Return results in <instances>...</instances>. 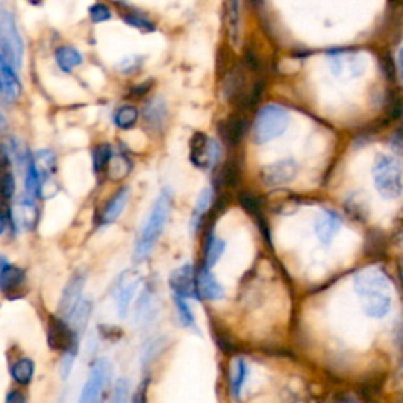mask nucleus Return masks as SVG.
Masks as SVG:
<instances>
[{
  "mask_svg": "<svg viewBox=\"0 0 403 403\" xmlns=\"http://www.w3.org/2000/svg\"><path fill=\"white\" fill-rule=\"evenodd\" d=\"M353 287L357 297L361 298L362 310L372 319H383L393 308V283L389 276L378 266L356 272Z\"/></svg>",
  "mask_w": 403,
  "mask_h": 403,
  "instance_id": "f257e3e1",
  "label": "nucleus"
},
{
  "mask_svg": "<svg viewBox=\"0 0 403 403\" xmlns=\"http://www.w3.org/2000/svg\"><path fill=\"white\" fill-rule=\"evenodd\" d=\"M170 209H172V196H170L169 191H162L160 197L156 198L149 219H147L144 229L140 232L138 244H135L134 251L135 262L145 260L153 251V247L156 246L158 240H160L164 232V227H166L169 221Z\"/></svg>",
  "mask_w": 403,
  "mask_h": 403,
  "instance_id": "f03ea898",
  "label": "nucleus"
},
{
  "mask_svg": "<svg viewBox=\"0 0 403 403\" xmlns=\"http://www.w3.org/2000/svg\"><path fill=\"white\" fill-rule=\"evenodd\" d=\"M372 174L379 196L393 200L403 194V166L395 156L378 155Z\"/></svg>",
  "mask_w": 403,
  "mask_h": 403,
  "instance_id": "7ed1b4c3",
  "label": "nucleus"
},
{
  "mask_svg": "<svg viewBox=\"0 0 403 403\" xmlns=\"http://www.w3.org/2000/svg\"><path fill=\"white\" fill-rule=\"evenodd\" d=\"M290 124V113L277 104H266L259 109L252 123V139L255 144H266L279 138Z\"/></svg>",
  "mask_w": 403,
  "mask_h": 403,
  "instance_id": "20e7f679",
  "label": "nucleus"
},
{
  "mask_svg": "<svg viewBox=\"0 0 403 403\" xmlns=\"http://www.w3.org/2000/svg\"><path fill=\"white\" fill-rule=\"evenodd\" d=\"M0 50L16 70L22 65L24 41L18 30L15 16L7 10H0Z\"/></svg>",
  "mask_w": 403,
  "mask_h": 403,
  "instance_id": "39448f33",
  "label": "nucleus"
},
{
  "mask_svg": "<svg viewBox=\"0 0 403 403\" xmlns=\"http://www.w3.org/2000/svg\"><path fill=\"white\" fill-rule=\"evenodd\" d=\"M221 149L218 142L209 139L207 134L196 133L189 140V160L197 169L209 170L219 161Z\"/></svg>",
  "mask_w": 403,
  "mask_h": 403,
  "instance_id": "423d86ee",
  "label": "nucleus"
},
{
  "mask_svg": "<svg viewBox=\"0 0 403 403\" xmlns=\"http://www.w3.org/2000/svg\"><path fill=\"white\" fill-rule=\"evenodd\" d=\"M262 181L268 188H281L297 178L298 175V162L292 158L279 160L276 162H270L262 169Z\"/></svg>",
  "mask_w": 403,
  "mask_h": 403,
  "instance_id": "0eeeda50",
  "label": "nucleus"
},
{
  "mask_svg": "<svg viewBox=\"0 0 403 403\" xmlns=\"http://www.w3.org/2000/svg\"><path fill=\"white\" fill-rule=\"evenodd\" d=\"M35 167L39 177L38 196L43 198L53 197L57 192V185L54 181L55 174V156L50 150H39L35 155Z\"/></svg>",
  "mask_w": 403,
  "mask_h": 403,
  "instance_id": "6e6552de",
  "label": "nucleus"
},
{
  "mask_svg": "<svg viewBox=\"0 0 403 403\" xmlns=\"http://www.w3.org/2000/svg\"><path fill=\"white\" fill-rule=\"evenodd\" d=\"M111 373V362L107 359H98L93 364L87 383H85L81 395V403L98 402L101 393L106 388Z\"/></svg>",
  "mask_w": 403,
  "mask_h": 403,
  "instance_id": "1a4fd4ad",
  "label": "nucleus"
},
{
  "mask_svg": "<svg viewBox=\"0 0 403 403\" xmlns=\"http://www.w3.org/2000/svg\"><path fill=\"white\" fill-rule=\"evenodd\" d=\"M332 75L337 79L359 77L366 70V62L359 54L332 53L329 55Z\"/></svg>",
  "mask_w": 403,
  "mask_h": 403,
  "instance_id": "9d476101",
  "label": "nucleus"
},
{
  "mask_svg": "<svg viewBox=\"0 0 403 403\" xmlns=\"http://www.w3.org/2000/svg\"><path fill=\"white\" fill-rule=\"evenodd\" d=\"M169 285L174 294L183 298H198L197 274L191 263H186L175 270L169 277Z\"/></svg>",
  "mask_w": 403,
  "mask_h": 403,
  "instance_id": "9b49d317",
  "label": "nucleus"
},
{
  "mask_svg": "<svg viewBox=\"0 0 403 403\" xmlns=\"http://www.w3.org/2000/svg\"><path fill=\"white\" fill-rule=\"evenodd\" d=\"M225 28L230 46L240 49L243 43V0L225 2Z\"/></svg>",
  "mask_w": 403,
  "mask_h": 403,
  "instance_id": "f8f14e48",
  "label": "nucleus"
},
{
  "mask_svg": "<svg viewBox=\"0 0 403 403\" xmlns=\"http://www.w3.org/2000/svg\"><path fill=\"white\" fill-rule=\"evenodd\" d=\"M140 283V276L138 272L129 270L124 271L123 274L118 277L117 285H115V298H117V309L120 317H126L129 304L134 297L135 290H138Z\"/></svg>",
  "mask_w": 403,
  "mask_h": 403,
  "instance_id": "ddd939ff",
  "label": "nucleus"
},
{
  "mask_svg": "<svg viewBox=\"0 0 403 403\" xmlns=\"http://www.w3.org/2000/svg\"><path fill=\"white\" fill-rule=\"evenodd\" d=\"M246 131L247 120L246 117L241 115V113H232L230 117H227L225 120L219 122L218 124V133L221 135V139L230 147L240 145L244 135H246Z\"/></svg>",
  "mask_w": 403,
  "mask_h": 403,
  "instance_id": "4468645a",
  "label": "nucleus"
},
{
  "mask_svg": "<svg viewBox=\"0 0 403 403\" xmlns=\"http://www.w3.org/2000/svg\"><path fill=\"white\" fill-rule=\"evenodd\" d=\"M21 82L16 76V68L10 64L7 57L0 50V95L8 103H13L21 95Z\"/></svg>",
  "mask_w": 403,
  "mask_h": 403,
  "instance_id": "2eb2a0df",
  "label": "nucleus"
},
{
  "mask_svg": "<svg viewBox=\"0 0 403 403\" xmlns=\"http://www.w3.org/2000/svg\"><path fill=\"white\" fill-rule=\"evenodd\" d=\"M85 285V274L84 272H76L75 276L68 281L66 287L64 288V293H62L60 299V317L62 319H70V315L73 314V310L76 309V306L81 301L82 288Z\"/></svg>",
  "mask_w": 403,
  "mask_h": 403,
  "instance_id": "dca6fc26",
  "label": "nucleus"
},
{
  "mask_svg": "<svg viewBox=\"0 0 403 403\" xmlns=\"http://www.w3.org/2000/svg\"><path fill=\"white\" fill-rule=\"evenodd\" d=\"M315 235L321 244H329L342 229V218L332 209H323L315 219Z\"/></svg>",
  "mask_w": 403,
  "mask_h": 403,
  "instance_id": "f3484780",
  "label": "nucleus"
},
{
  "mask_svg": "<svg viewBox=\"0 0 403 403\" xmlns=\"http://www.w3.org/2000/svg\"><path fill=\"white\" fill-rule=\"evenodd\" d=\"M197 293L198 298H205L209 301H218L224 298L223 285L212 274V268H207L205 265L197 272Z\"/></svg>",
  "mask_w": 403,
  "mask_h": 403,
  "instance_id": "a211bd4d",
  "label": "nucleus"
},
{
  "mask_svg": "<svg viewBox=\"0 0 403 403\" xmlns=\"http://www.w3.org/2000/svg\"><path fill=\"white\" fill-rule=\"evenodd\" d=\"M24 279V270H21L15 265H10L3 259H0V292L10 293L18 290Z\"/></svg>",
  "mask_w": 403,
  "mask_h": 403,
  "instance_id": "6ab92c4d",
  "label": "nucleus"
},
{
  "mask_svg": "<svg viewBox=\"0 0 403 403\" xmlns=\"http://www.w3.org/2000/svg\"><path fill=\"white\" fill-rule=\"evenodd\" d=\"M247 362L243 359V357H235L230 364L229 371V384H230V394L234 399H240L243 386L246 383L247 378Z\"/></svg>",
  "mask_w": 403,
  "mask_h": 403,
  "instance_id": "aec40b11",
  "label": "nucleus"
},
{
  "mask_svg": "<svg viewBox=\"0 0 403 403\" xmlns=\"http://www.w3.org/2000/svg\"><path fill=\"white\" fill-rule=\"evenodd\" d=\"M118 11H120L122 19L131 27L138 28V30L144 33H151L156 30V26L153 24V21L145 13H142V11L129 7V5L118 7Z\"/></svg>",
  "mask_w": 403,
  "mask_h": 403,
  "instance_id": "412c9836",
  "label": "nucleus"
},
{
  "mask_svg": "<svg viewBox=\"0 0 403 403\" xmlns=\"http://www.w3.org/2000/svg\"><path fill=\"white\" fill-rule=\"evenodd\" d=\"M90 314H92V303L90 301H79L76 309L70 315V326L77 340H81L85 328L88 325Z\"/></svg>",
  "mask_w": 403,
  "mask_h": 403,
  "instance_id": "4be33fe9",
  "label": "nucleus"
},
{
  "mask_svg": "<svg viewBox=\"0 0 403 403\" xmlns=\"http://www.w3.org/2000/svg\"><path fill=\"white\" fill-rule=\"evenodd\" d=\"M129 198V189L123 188L117 192L115 196L111 198V202L107 203V207L104 209L103 216H101V223L104 225L115 223V221L120 218V214L123 213L124 207H126Z\"/></svg>",
  "mask_w": 403,
  "mask_h": 403,
  "instance_id": "5701e85b",
  "label": "nucleus"
},
{
  "mask_svg": "<svg viewBox=\"0 0 403 403\" xmlns=\"http://www.w3.org/2000/svg\"><path fill=\"white\" fill-rule=\"evenodd\" d=\"M16 218L19 219V223L27 227V229H33L38 219V209L35 203V197L26 196L18 202L16 207Z\"/></svg>",
  "mask_w": 403,
  "mask_h": 403,
  "instance_id": "b1692460",
  "label": "nucleus"
},
{
  "mask_svg": "<svg viewBox=\"0 0 403 403\" xmlns=\"http://www.w3.org/2000/svg\"><path fill=\"white\" fill-rule=\"evenodd\" d=\"M144 117L149 126L153 129H162L167 120V107L162 100H153L151 103L145 107Z\"/></svg>",
  "mask_w": 403,
  "mask_h": 403,
  "instance_id": "393cba45",
  "label": "nucleus"
},
{
  "mask_svg": "<svg viewBox=\"0 0 403 403\" xmlns=\"http://www.w3.org/2000/svg\"><path fill=\"white\" fill-rule=\"evenodd\" d=\"M55 62L62 71L70 73L73 71V68L82 64V55L75 48L62 46L55 50Z\"/></svg>",
  "mask_w": 403,
  "mask_h": 403,
  "instance_id": "a878e982",
  "label": "nucleus"
},
{
  "mask_svg": "<svg viewBox=\"0 0 403 403\" xmlns=\"http://www.w3.org/2000/svg\"><path fill=\"white\" fill-rule=\"evenodd\" d=\"M212 202H213V191H212V188H205L202 194L198 196L196 208L191 216V232L192 234H196V232L198 230V227H200V224H202L203 214L208 212Z\"/></svg>",
  "mask_w": 403,
  "mask_h": 403,
  "instance_id": "bb28decb",
  "label": "nucleus"
},
{
  "mask_svg": "<svg viewBox=\"0 0 403 403\" xmlns=\"http://www.w3.org/2000/svg\"><path fill=\"white\" fill-rule=\"evenodd\" d=\"M224 251H225V241L221 240V238L213 236V234H209L205 241V257H203L205 263L203 265H205L207 268H213L216 262L223 257Z\"/></svg>",
  "mask_w": 403,
  "mask_h": 403,
  "instance_id": "cd10ccee",
  "label": "nucleus"
},
{
  "mask_svg": "<svg viewBox=\"0 0 403 403\" xmlns=\"http://www.w3.org/2000/svg\"><path fill=\"white\" fill-rule=\"evenodd\" d=\"M155 294L150 290V288H147V290L142 293V297L138 303V321L140 323H147L150 321L153 317H155Z\"/></svg>",
  "mask_w": 403,
  "mask_h": 403,
  "instance_id": "c85d7f7f",
  "label": "nucleus"
},
{
  "mask_svg": "<svg viewBox=\"0 0 403 403\" xmlns=\"http://www.w3.org/2000/svg\"><path fill=\"white\" fill-rule=\"evenodd\" d=\"M33 372H35V366H33V362L30 359H26V357L16 361L13 367H11V377H13L15 382L19 384L30 383Z\"/></svg>",
  "mask_w": 403,
  "mask_h": 403,
  "instance_id": "c756f323",
  "label": "nucleus"
},
{
  "mask_svg": "<svg viewBox=\"0 0 403 403\" xmlns=\"http://www.w3.org/2000/svg\"><path fill=\"white\" fill-rule=\"evenodd\" d=\"M107 169H109V177L112 180H122L126 177L129 170H131V161L123 155L117 156L112 155L109 164H107Z\"/></svg>",
  "mask_w": 403,
  "mask_h": 403,
  "instance_id": "7c9ffc66",
  "label": "nucleus"
},
{
  "mask_svg": "<svg viewBox=\"0 0 403 403\" xmlns=\"http://www.w3.org/2000/svg\"><path fill=\"white\" fill-rule=\"evenodd\" d=\"M138 118H139V111L135 109L134 106H123L117 111L115 117H113V122H115L118 128L129 129L134 126L135 122H138Z\"/></svg>",
  "mask_w": 403,
  "mask_h": 403,
  "instance_id": "2f4dec72",
  "label": "nucleus"
},
{
  "mask_svg": "<svg viewBox=\"0 0 403 403\" xmlns=\"http://www.w3.org/2000/svg\"><path fill=\"white\" fill-rule=\"evenodd\" d=\"M175 299V306H177V312H178V319L181 321V325H185L186 328H191V329H196L197 328V323L194 315H192V310L188 304V298H183V297H178V294H175L174 297Z\"/></svg>",
  "mask_w": 403,
  "mask_h": 403,
  "instance_id": "473e14b6",
  "label": "nucleus"
},
{
  "mask_svg": "<svg viewBox=\"0 0 403 403\" xmlns=\"http://www.w3.org/2000/svg\"><path fill=\"white\" fill-rule=\"evenodd\" d=\"M238 202L254 218H260L262 216V202H260L257 196L251 194V192H241L240 197H238Z\"/></svg>",
  "mask_w": 403,
  "mask_h": 403,
  "instance_id": "72a5a7b5",
  "label": "nucleus"
},
{
  "mask_svg": "<svg viewBox=\"0 0 403 403\" xmlns=\"http://www.w3.org/2000/svg\"><path fill=\"white\" fill-rule=\"evenodd\" d=\"M112 158V149L107 144H101L93 150V164L96 172H104Z\"/></svg>",
  "mask_w": 403,
  "mask_h": 403,
  "instance_id": "f704fd0d",
  "label": "nucleus"
},
{
  "mask_svg": "<svg viewBox=\"0 0 403 403\" xmlns=\"http://www.w3.org/2000/svg\"><path fill=\"white\" fill-rule=\"evenodd\" d=\"M345 209H347L351 218H356L357 221H364L367 218V205L364 200L357 198L356 194L351 196L347 202H345Z\"/></svg>",
  "mask_w": 403,
  "mask_h": 403,
  "instance_id": "c9c22d12",
  "label": "nucleus"
},
{
  "mask_svg": "<svg viewBox=\"0 0 403 403\" xmlns=\"http://www.w3.org/2000/svg\"><path fill=\"white\" fill-rule=\"evenodd\" d=\"M386 251V246H384V236L379 234V232H372L371 236L367 238V243H366V254L367 255H382Z\"/></svg>",
  "mask_w": 403,
  "mask_h": 403,
  "instance_id": "e433bc0d",
  "label": "nucleus"
},
{
  "mask_svg": "<svg viewBox=\"0 0 403 403\" xmlns=\"http://www.w3.org/2000/svg\"><path fill=\"white\" fill-rule=\"evenodd\" d=\"M221 178H223L225 186H236L238 180H240V167H238V162L229 161L223 169V174H221Z\"/></svg>",
  "mask_w": 403,
  "mask_h": 403,
  "instance_id": "4c0bfd02",
  "label": "nucleus"
},
{
  "mask_svg": "<svg viewBox=\"0 0 403 403\" xmlns=\"http://www.w3.org/2000/svg\"><path fill=\"white\" fill-rule=\"evenodd\" d=\"M90 19H92L93 24H100V22H106L111 19V10L104 3H95L88 10Z\"/></svg>",
  "mask_w": 403,
  "mask_h": 403,
  "instance_id": "58836bf2",
  "label": "nucleus"
},
{
  "mask_svg": "<svg viewBox=\"0 0 403 403\" xmlns=\"http://www.w3.org/2000/svg\"><path fill=\"white\" fill-rule=\"evenodd\" d=\"M15 188H16L15 177L11 175V172H7L2 178H0V192H2V196L5 198H10L11 196H13Z\"/></svg>",
  "mask_w": 403,
  "mask_h": 403,
  "instance_id": "ea45409f",
  "label": "nucleus"
},
{
  "mask_svg": "<svg viewBox=\"0 0 403 403\" xmlns=\"http://www.w3.org/2000/svg\"><path fill=\"white\" fill-rule=\"evenodd\" d=\"M128 391H129V383L126 382V379H124V378L117 379L115 391H113V397H112L113 402H117V403L126 402Z\"/></svg>",
  "mask_w": 403,
  "mask_h": 403,
  "instance_id": "a19ab883",
  "label": "nucleus"
},
{
  "mask_svg": "<svg viewBox=\"0 0 403 403\" xmlns=\"http://www.w3.org/2000/svg\"><path fill=\"white\" fill-rule=\"evenodd\" d=\"M11 223H13V214H11V209L8 208V205L2 203V205H0V235H3L5 232H7L8 225Z\"/></svg>",
  "mask_w": 403,
  "mask_h": 403,
  "instance_id": "79ce46f5",
  "label": "nucleus"
},
{
  "mask_svg": "<svg viewBox=\"0 0 403 403\" xmlns=\"http://www.w3.org/2000/svg\"><path fill=\"white\" fill-rule=\"evenodd\" d=\"M391 149L403 155V124L393 134V138H391Z\"/></svg>",
  "mask_w": 403,
  "mask_h": 403,
  "instance_id": "37998d69",
  "label": "nucleus"
},
{
  "mask_svg": "<svg viewBox=\"0 0 403 403\" xmlns=\"http://www.w3.org/2000/svg\"><path fill=\"white\" fill-rule=\"evenodd\" d=\"M162 350V342L161 340H158V342H153L150 344V347L145 350V353H144V364H147V362L151 361L153 357H155L160 351Z\"/></svg>",
  "mask_w": 403,
  "mask_h": 403,
  "instance_id": "c03bdc74",
  "label": "nucleus"
},
{
  "mask_svg": "<svg viewBox=\"0 0 403 403\" xmlns=\"http://www.w3.org/2000/svg\"><path fill=\"white\" fill-rule=\"evenodd\" d=\"M8 167H10L8 151L3 150V149H0V178H2L7 172H10Z\"/></svg>",
  "mask_w": 403,
  "mask_h": 403,
  "instance_id": "a18cd8bd",
  "label": "nucleus"
},
{
  "mask_svg": "<svg viewBox=\"0 0 403 403\" xmlns=\"http://www.w3.org/2000/svg\"><path fill=\"white\" fill-rule=\"evenodd\" d=\"M397 70H399V77L403 82V48H400L399 54H397Z\"/></svg>",
  "mask_w": 403,
  "mask_h": 403,
  "instance_id": "49530a36",
  "label": "nucleus"
},
{
  "mask_svg": "<svg viewBox=\"0 0 403 403\" xmlns=\"http://www.w3.org/2000/svg\"><path fill=\"white\" fill-rule=\"evenodd\" d=\"M24 400H26L24 397H22L21 394H18V393H11V394L7 397V402H13V403H15V402L22 403Z\"/></svg>",
  "mask_w": 403,
  "mask_h": 403,
  "instance_id": "de8ad7c7",
  "label": "nucleus"
},
{
  "mask_svg": "<svg viewBox=\"0 0 403 403\" xmlns=\"http://www.w3.org/2000/svg\"><path fill=\"white\" fill-rule=\"evenodd\" d=\"M5 128H7V120H5V117L0 113V131H3Z\"/></svg>",
  "mask_w": 403,
  "mask_h": 403,
  "instance_id": "09e8293b",
  "label": "nucleus"
},
{
  "mask_svg": "<svg viewBox=\"0 0 403 403\" xmlns=\"http://www.w3.org/2000/svg\"><path fill=\"white\" fill-rule=\"evenodd\" d=\"M400 279H402V283H403V263L400 265Z\"/></svg>",
  "mask_w": 403,
  "mask_h": 403,
  "instance_id": "8fccbe9b",
  "label": "nucleus"
},
{
  "mask_svg": "<svg viewBox=\"0 0 403 403\" xmlns=\"http://www.w3.org/2000/svg\"><path fill=\"white\" fill-rule=\"evenodd\" d=\"M400 117L403 118V107H402V113H400Z\"/></svg>",
  "mask_w": 403,
  "mask_h": 403,
  "instance_id": "3c124183",
  "label": "nucleus"
},
{
  "mask_svg": "<svg viewBox=\"0 0 403 403\" xmlns=\"http://www.w3.org/2000/svg\"><path fill=\"white\" fill-rule=\"evenodd\" d=\"M30 2H38V0H30Z\"/></svg>",
  "mask_w": 403,
  "mask_h": 403,
  "instance_id": "603ef678",
  "label": "nucleus"
}]
</instances>
